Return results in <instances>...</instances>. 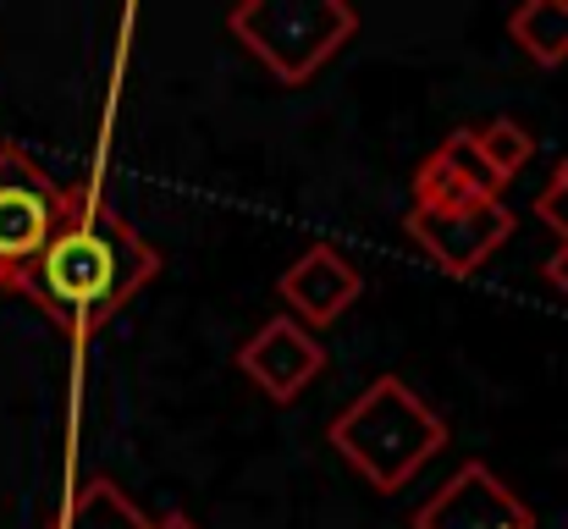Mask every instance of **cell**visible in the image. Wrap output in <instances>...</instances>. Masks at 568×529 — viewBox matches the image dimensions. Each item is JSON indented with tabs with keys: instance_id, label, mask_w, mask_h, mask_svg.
I'll return each mask as SVG.
<instances>
[{
	"instance_id": "obj_10",
	"label": "cell",
	"mask_w": 568,
	"mask_h": 529,
	"mask_svg": "<svg viewBox=\"0 0 568 529\" xmlns=\"http://www.w3.org/2000/svg\"><path fill=\"white\" fill-rule=\"evenodd\" d=\"M514 44H525V55L536 67H564L568 61V0H525L508 17Z\"/></svg>"
},
{
	"instance_id": "obj_5",
	"label": "cell",
	"mask_w": 568,
	"mask_h": 529,
	"mask_svg": "<svg viewBox=\"0 0 568 529\" xmlns=\"http://www.w3.org/2000/svg\"><path fill=\"white\" fill-rule=\"evenodd\" d=\"M519 215L503 199L486 204H458V210H414L408 215V237L425 248V260L447 276H475L508 237H514Z\"/></svg>"
},
{
	"instance_id": "obj_2",
	"label": "cell",
	"mask_w": 568,
	"mask_h": 529,
	"mask_svg": "<svg viewBox=\"0 0 568 529\" xmlns=\"http://www.w3.org/2000/svg\"><path fill=\"white\" fill-rule=\"evenodd\" d=\"M326 441L354 464V475H365L381 497H392L447 447V425L408 380L381 375L326 425Z\"/></svg>"
},
{
	"instance_id": "obj_13",
	"label": "cell",
	"mask_w": 568,
	"mask_h": 529,
	"mask_svg": "<svg viewBox=\"0 0 568 529\" xmlns=\"http://www.w3.org/2000/svg\"><path fill=\"white\" fill-rule=\"evenodd\" d=\"M536 215H541V221L568 243V161H558L552 176H547V187L536 193Z\"/></svg>"
},
{
	"instance_id": "obj_14",
	"label": "cell",
	"mask_w": 568,
	"mask_h": 529,
	"mask_svg": "<svg viewBox=\"0 0 568 529\" xmlns=\"http://www.w3.org/2000/svg\"><path fill=\"white\" fill-rule=\"evenodd\" d=\"M547 282H552V287H558V293L568 298V243L558 248V254H552V260H547Z\"/></svg>"
},
{
	"instance_id": "obj_3",
	"label": "cell",
	"mask_w": 568,
	"mask_h": 529,
	"mask_svg": "<svg viewBox=\"0 0 568 529\" xmlns=\"http://www.w3.org/2000/svg\"><path fill=\"white\" fill-rule=\"evenodd\" d=\"M226 28L276 83H310L359 33V11L343 0H243Z\"/></svg>"
},
{
	"instance_id": "obj_15",
	"label": "cell",
	"mask_w": 568,
	"mask_h": 529,
	"mask_svg": "<svg viewBox=\"0 0 568 529\" xmlns=\"http://www.w3.org/2000/svg\"><path fill=\"white\" fill-rule=\"evenodd\" d=\"M150 529H199L189 519V513H166V519H161V525H150Z\"/></svg>"
},
{
	"instance_id": "obj_7",
	"label": "cell",
	"mask_w": 568,
	"mask_h": 529,
	"mask_svg": "<svg viewBox=\"0 0 568 529\" xmlns=\"http://www.w3.org/2000/svg\"><path fill=\"white\" fill-rule=\"evenodd\" d=\"M276 293H282V304L293 309V321L310 332V326H332L337 315H348L354 298L365 293V276L348 265L343 248L310 243V248L276 276Z\"/></svg>"
},
{
	"instance_id": "obj_1",
	"label": "cell",
	"mask_w": 568,
	"mask_h": 529,
	"mask_svg": "<svg viewBox=\"0 0 568 529\" xmlns=\"http://www.w3.org/2000/svg\"><path fill=\"white\" fill-rule=\"evenodd\" d=\"M161 276V254L122 221L94 187H72V210L44 243V254L11 282L33 309H44L72 343L94 337L139 287Z\"/></svg>"
},
{
	"instance_id": "obj_6",
	"label": "cell",
	"mask_w": 568,
	"mask_h": 529,
	"mask_svg": "<svg viewBox=\"0 0 568 529\" xmlns=\"http://www.w3.org/2000/svg\"><path fill=\"white\" fill-rule=\"evenodd\" d=\"M414 529H536V513L486 464H464L436 497L414 508Z\"/></svg>"
},
{
	"instance_id": "obj_4",
	"label": "cell",
	"mask_w": 568,
	"mask_h": 529,
	"mask_svg": "<svg viewBox=\"0 0 568 529\" xmlns=\"http://www.w3.org/2000/svg\"><path fill=\"white\" fill-rule=\"evenodd\" d=\"M72 210V187H61L28 150L0 144V293L44 254L55 226Z\"/></svg>"
},
{
	"instance_id": "obj_11",
	"label": "cell",
	"mask_w": 568,
	"mask_h": 529,
	"mask_svg": "<svg viewBox=\"0 0 568 529\" xmlns=\"http://www.w3.org/2000/svg\"><path fill=\"white\" fill-rule=\"evenodd\" d=\"M61 529H150V519L116 480H89V486H78Z\"/></svg>"
},
{
	"instance_id": "obj_12",
	"label": "cell",
	"mask_w": 568,
	"mask_h": 529,
	"mask_svg": "<svg viewBox=\"0 0 568 529\" xmlns=\"http://www.w3.org/2000/svg\"><path fill=\"white\" fill-rule=\"evenodd\" d=\"M469 139H475V155L486 161V172L497 176L503 187H508L514 176L536 161V133H530L525 122H514V116H497V122L475 128Z\"/></svg>"
},
{
	"instance_id": "obj_8",
	"label": "cell",
	"mask_w": 568,
	"mask_h": 529,
	"mask_svg": "<svg viewBox=\"0 0 568 529\" xmlns=\"http://www.w3.org/2000/svg\"><path fill=\"white\" fill-rule=\"evenodd\" d=\"M237 369H243L271 403H293V397L326 369V348H321L293 315H276V321H265V326L237 348Z\"/></svg>"
},
{
	"instance_id": "obj_9",
	"label": "cell",
	"mask_w": 568,
	"mask_h": 529,
	"mask_svg": "<svg viewBox=\"0 0 568 529\" xmlns=\"http://www.w3.org/2000/svg\"><path fill=\"white\" fill-rule=\"evenodd\" d=\"M486 199H503V182L475 155L469 128L447 133L442 150L425 155V166L414 172V210H458V204H486Z\"/></svg>"
}]
</instances>
